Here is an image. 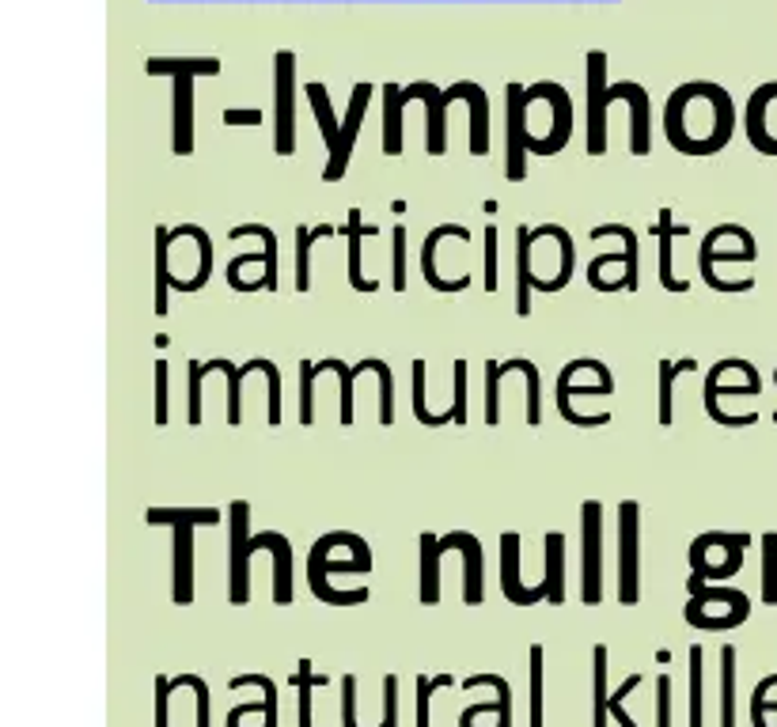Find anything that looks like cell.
<instances>
[{"label":"cell","mask_w":777,"mask_h":727,"mask_svg":"<svg viewBox=\"0 0 777 727\" xmlns=\"http://www.w3.org/2000/svg\"><path fill=\"white\" fill-rule=\"evenodd\" d=\"M228 523H232V554H228V599L232 607H246L251 602V554L254 549H270L277 576H273V602L285 607L293 602V546L285 535L266 530V535L251 538V504L232 501L228 508Z\"/></svg>","instance_id":"6da1fadb"},{"label":"cell","mask_w":777,"mask_h":727,"mask_svg":"<svg viewBox=\"0 0 777 727\" xmlns=\"http://www.w3.org/2000/svg\"><path fill=\"white\" fill-rule=\"evenodd\" d=\"M323 371H334L342 383V410H338V424H353V379L365 376V371H376L379 376V424H387L391 429L395 424V371L391 364L368 357L360 364H353L346 368L342 360H323V364H300V424H312L315 421V379L323 376Z\"/></svg>","instance_id":"7a4b0ae2"},{"label":"cell","mask_w":777,"mask_h":727,"mask_svg":"<svg viewBox=\"0 0 777 727\" xmlns=\"http://www.w3.org/2000/svg\"><path fill=\"white\" fill-rule=\"evenodd\" d=\"M421 602L426 607H437L440 602V557L448 549H459L466 561V583H463V602L466 607H479L485 599V580H482V569H485V554H482V542L471 535V530H452V535L437 538V535H421Z\"/></svg>","instance_id":"3957f363"},{"label":"cell","mask_w":777,"mask_h":727,"mask_svg":"<svg viewBox=\"0 0 777 727\" xmlns=\"http://www.w3.org/2000/svg\"><path fill=\"white\" fill-rule=\"evenodd\" d=\"M148 76H171V92H175V106H171V152L175 156H190L193 152V80L198 76H217L220 61L217 57H193V61H179V57H153L145 61Z\"/></svg>","instance_id":"277c9868"},{"label":"cell","mask_w":777,"mask_h":727,"mask_svg":"<svg viewBox=\"0 0 777 727\" xmlns=\"http://www.w3.org/2000/svg\"><path fill=\"white\" fill-rule=\"evenodd\" d=\"M145 523L156 527V523H167L175 530V588L171 599L179 607H190L193 602V530L198 527H217L220 512L217 508H148Z\"/></svg>","instance_id":"5b68a950"},{"label":"cell","mask_w":777,"mask_h":727,"mask_svg":"<svg viewBox=\"0 0 777 727\" xmlns=\"http://www.w3.org/2000/svg\"><path fill=\"white\" fill-rule=\"evenodd\" d=\"M618 602H641V504H618Z\"/></svg>","instance_id":"8992f818"},{"label":"cell","mask_w":777,"mask_h":727,"mask_svg":"<svg viewBox=\"0 0 777 727\" xmlns=\"http://www.w3.org/2000/svg\"><path fill=\"white\" fill-rule=\"evenodd\" d=\"M296 148V57L293 50L273 53V152L293 156Z\"/></svg>","instance_id":"52a82bcc"},{"label":"cell","mask_w":777,"mask_h":727,"mask_svg":"<svg viewBox=\"0 0 777 727\" xmlns=\"http://www.w3.org/2000/svg\"><path fill=\"white\" fill-rule=\"evenodd\" d=\"M580 602L596 607L603 602V504L585 501L580 508Z\"/></svg>","instance_id":"ba28073f"},{"label":"cell","mask_w":777,"mask_h":727,"mask_svg":"<svg viewBox=\"0 0 777 727\" xmlns=\"http://www.w3.org/2000/svg\"><path fill=\"white\" fill-rule=\"evenodd\" d=\"M527 87L508 84L505 87V118H508V133H505V175L508 182H524L527 179Z\"/></svg>","instance_id":"9c48e42d"},{"label":"cell","mask_w":777,"mask_h":727,"mask_svg":"<svg viewBox=\"0 0 777 727\" xmlns=\"http://www.w3.org/2000/svg\"><path fill=\"white\" fill-rule=\"evenodd\" d=\"M607 53L603 50H591L588 53V156H603L607 152Z\"/></svg>","instance_id":"30bf717a"},{"label":"cell","mask_w":777,"mask_h":727,"mask_svg":"<svg viewBox=\"0 0 777 727\" xmlns=\"http://www.w3.org/2000/svg\"><path fill=\"white\" fill-rule=\"evenodd\" d=\"M368 99H372V84H368V80L353 84L349 110H346V118H342L338 145L330 148V159H326V167H323V182H338L342 175H346L353 145H357V133H360V122H365V110H368Z\"/></svg>","instance_id":"8fae6325"},{"label":"cell","mask_w":777,"mask_h":727,"mask_svg":"<svg viewBox=\"0 0 777 727\" xmlns=\"http://www.w3.org/2000/svg\"><path fill=\"white\" fill-rule=\"evenodd\" d=\"M686 591H691V602H686V610H697V614H710V610H721L724 618H732L736 625L747 622L750 614V599L744 591L736 588H717V583H710L705 576H691L686 580Z\"/></svg>","instance_id":"7c38bea8"},{"label":"cell","mask_w":777,"mask_h":727,"mask_svg":"<svg viewBox=\"0 0 777 727\" xmlns=\"http://www.w3.org/2000/svg\"><path fill=\"white\" fill-rule=\"evenodd\" d=\"M630 103V152L633 156H649L652 148V126H649V92L638 84V80H618V84L607 87V103Z\"/></svg>","instance_id":"4fadbf2b"},{"label":"cell","mask_w":777,"mask_h":727,"mask_svg":"<svg viewBox=\"0 0 777 727\" xmlns=\"http://www.w3.org/2000/svg\"><path fill=\"white\" fill-rule=\"evenodd\" d=\"M501 596H505L512 607H535V602L550 599L546 583L524 588V580H519V535L516 530H505V535H501Z\"/></svg>","instance_id":"5bb4252c"},{"label":"cell","mask_w":777,"mask_h":727,"mask_svg":"<svg viewBox=\"0 0 777 727\" xmlns=\"http://www.w3.org/2000/svg\"><path fill=\"white\" fill-rule=\"evenodd\" d=\"M758 259V246H736V251H717V239L705 235L697 243V265H702V281L717 292H750L755 288V277H744V281H724L713 273L717 262H755Z\"/></svg>","instance_id":"9a60e30c"},{"label":"cell","mask_w":777,"mask_h":727,"mask_svg":"<svg viewBox=\"0 0 777 727\" xmlns=\"http://www.w3.org/2000/svg\"><path fill=\"white\" fill-rule=\"evenodd\" d=\"M444 239H471V232H466L463 224H437L432 232L426 235V243H421V277H426V285L429 288H437V292H466L471 288V277H440V270H437V246L444 243Z\"/></svg>","instance_id":"2e32d148"},{"label":"cell","mask_w":777,"mask_h":727,"mask_svg":"<svg viewBox=\"0 0 777 727\" xmlns=\"http://www.w3.org/2000/svg\"><path fill=\"white\" fill-rule=\"evenodd\" d=\"M410 99H426V106H429L426 148H429V156H444V110H448V103H455V92L452 87L440 92V87L429 84V80H418V84L402 87V103H410Z\"/></svg>","instance_id":"e0dca14e"},{"label":"cell","mask_w":777,"mask_h":727,"mask_svg":"<svg viewBox=\"0 0 777 727\" xmlns=\"http://www.w3.org/2000/svg\"><path fill=\"white\" fill-rule=\"evenodd\" d=\"M455 99H463L471 106V156H485L490 152V99H485V87L474 84V80H459L452 84Z\"/></svg>","instance_id":"ac0fdd59"},{"label":"cell","mask_w":777,"mask_h":727,"mask_svg":"<svg viewBox=\"0 0 777 727\" xmlns=\"http://www.w3.org/2000/svg\"><path fill=\"white\" fill-rule=\"evenodd\" d=\"M777 99V80L770 84H758L747 99V114H744V126H747V140L758 148L763 156H777V137L766 133V106Z\"/></svg>","instance_id":"d6986e66"},{"label":"cell","mask_w":777,"mask_h":727,"mask_svg":"<svg viewBox=\"0 0 777 727\" xmlns=\"http://www.w3.org/2000/svg\"><path fill=\"white\" fill-rule=\"evenodd\" d=\"M538 243L535 228L519 224L516 228V315H532V292H535V265H532V246Z\"/></svg>","instance_id":"ffe728a7"},{"label":"cell","mask_w":777,"mask_h":727,"mask_svg":"<svg viewBox=\"0 0 777 727\" xmlns=\"http://www.w3.org/2000/svg\"><path fill=\"white\" fill-rule=\"evenodd\" d=\"M535 239H554V243H558V251H561V270L554 273L550 281L538 277L535 288L538 292H561L573 281V273H577V243H573V235L565 232L561 224H538L535 228Z\"/></svg>","instance_id":"44dd1931"},{"label":"cell","mask_w":777,"mask_h":727,"mask_svg":"<svg viewBox=\"0 0 777 727\" xmlns=\"http://www.w3.org/2000/svg\"><path fill=\"white\" fill-rule=\"evenodd\" d=\"M657 235H660V285L668 292H686L683 277H675V265H671V251H675V239L679 235H691V228L686 224H675V217H671V209H660V220H657Z\"/></svg>","instance_id":"7402d4cb"},{"label":"cell","mask_w":777,"mask_h":727,"mask_svg":"<svg viewBox=\"0 0 777 727\" xmlns=\"http://www.w3.org/2000/svg\"><path fill=\"white\" fill-rule=\"evenodd\" d=\"M171 235L175 239H193L198 243V273L187 281H175V288L179 292H201L209 285V277H213V239H209L206 228H198V224H179V228H171Z\"/></svg>","instance_id":"603a6c76"},{"label":"cell","mask_w":777,"mask_h":727,"mask_svg":"<svg viewBox=\"0 0 777 727\" xmlns=\"http://www.w3.org/2000/svg\"><path fill=\"white\" fill-rule=\"evenodd\" d=\"M376 232L379 228L360 220V209H349L346 235H349V288L353 292H376L379 288V281L365 277V270H360V243H365V235H376Z\"/></svg>","instance_id":"cb8c5ba5"},{"label":"cell","mask_w":777,"mask_h":727,"mask_svg":"<svg viewBox=\"0 0 777 727\" xmlns=\"http://www.w3.org/2000/svg\"><path fill=\"white\" fill-rule=\"evenodd\" d=\"M543 565H546V572H543V583H546V591H550V599L546 602H565V535L561 530H550V535L543 538Z\"/></svg>","instance_id":"d4e9b609"},{"label":"cell","mask_w":777,"mask_h":727,"mask_svg":"<svg viewBox=\"0 0 777 727\" xmlns=\"http://www.w3.org/2000/svg\"><path fill=\"white\" fill-rule=\"evenodd\" d=\"M171 228H156V296H153V312L156 315H167V292H171L175 277H171Z\"/></svg>","instance_id":"484cf974"},{"label":"cell","mask_w":777,"mask_h":727,"mask_svg":"<svg viewBox=\"0 0 777 727\" xmlns=\"http://www.w3.org/2000/svg\"><path fill=\"white\" fill-rule=\"evenodd\" d=\"M338 228L334 224H315V228H296V292L312 288V246L315 239H330Z\"/></svg>","instance_id":"4316f807"},{"label":"cell","mask_w":777,"mask_h":727,"mask_svg":"<svg viewBox=\"0 0 777 727\" xmlns=\"http://www.w3.org/2000/svg\"><path fill=\"white\" fill-rule=\"evenodd\" d=\"M402 87L387 84L384 87V152L402 156Z\"/></svg>","instance_id":"83f0119b"},{"label":"cell","mask_w":777,"mask_h":727,"mask_svg":"<svg viewBox=\"0 0 777 727\" xmlns=\"http://www.w3.org/2000/svg\"><path fill=\"white\" fill-rule=\"evenodd\" d=\"M607 235L626 239V254H630V262H626L622 281H626V288H630V292H638V288H641V251H638V232H633V228H626V224H599V228H591V239H607Z\"/></svg>","instance_id":"f1b7e54d"},{"label":"cell","mask_w":777,"mask_h":727,"mask_svg":"<svg viewBox=\"0 0 777 727\" xmlns=\"http://www.w3.org/2000/svg\"><path fill=\"white\" fill-rule=\"evenodd\" d=\"M304 95H307V103H312L315 118H319V133H323V140H326V152H330V148L338 145V129H342V122L334 118L330 92H326L319 80H312V84H304Z\"/></svg>","instance_id":"f546056e"},{"label":"cell","mask_w":777,"mask_h":727,"mask_svg":"<svg viewBox=\"0 0 777 727\" xmlns=\"http://www.w3.org/2000/svg\"><path fill=\"white\" fill-rule=\"evenodd\" d=\"M697 364L694 360H660V405H657V421L671 429L675 424V394H671V387H675V376H683V371H694Z\"/></svg>","instance_id":"4dcf8cb0"},{"label":"cell","mask_w":777,"mask_h":727,"mask_svg":"<svg viewBox=\"0 0 777 727\" xmlns=\"http://www.w3.org/2000/svg\"><path fill=\"white\" fill-rule=\"evenodd\" d=\"M721 727H736V649H721Z\"/></svg>","instance_id":"1f68e13d"},{"label":"cell","mask_w":777,"mask_h":727,"mask_svg":"<svg viewBox=\"0 0 777 727\" xmlns=\"http://www.w3.org/2000/svg\"><path fill=\"white\" fill-rule=\"evenodd\" d=\"M232 239H243V235H259L262 243H266V270H262L259 285L262 288H277V235H273V228L266 224H240L228 232Z\"/></svg>","instance_id":"d6a6232c"},{"label":"cell","mask_w":777,"mask_h":727,"mask_svg":"<svg viewBox=\"0 0 777 727\" xmlns=\"http://www.w3.org/2000/svg\"><path fill=\"white\" fill-rule=\"evenodd\" d=\"M326 675H315V663L307 660H300L296 663V689H300V727H315L312 724V689H319V686H326Z\"/></svg>","instance_id":"836d02e7"},{"label":"cell","mask_w":777,"mask_h":727,"mask_svg":"<svg viewBox=\"0 0 777 727\" xmlns=\"http://www.w3.org/2000/svg\"><path fill=\"white\" fill-rule=\"evenodd\" d=\"M209 371H220V376L228 379V424H235L240 429L243 424V410H240V383H243V368L232 360H209L206 364V376Z\"/></svg>","instance_id":"e575fe53"},{"label":"cell","mask_w":777,"mask_h":727,"mask_svg":"<svg viewBox=\"0 0 777 727\" xmlns=\"http://www.w3.org/2000/svg\"><path fill=\"white\" fill-rule=\"evenodd\" d=\"M413 417H418V424H426V429H440V424H452L455 413H429L426 410V360H413Z\"/></svg>","instance_id":"d590c367"},{"label":"cell","mask_w":777,"mask_h":727,"mask_svg":"<svg viewBox=\"0 0 777 727\" xmlns=\"http://www.w3.org/2000/svg\"><path fill=\"white\" fill-rule=\"evenodd\" d=\"M543 675H546V649H543V644H532V727H546Z\"/></svg>","instance_id":"8d00e7d4"},{"label":"cell","mask_w":777,"mask_h":727,"mask_svg":"<svg viewBox=\"0 0 777 727\" xmlns=\"http://www.w3.org/2000/svg\"><path fill=\"white\" fill-rule=\"evenodd\" d=\"M482 686H490L493 694L501 697L497 727H512V686L501 675H471V678H463V689H482Z\"/></svg>","instance_id":"74e56055"},{"label":"cell","mask_w":777,"mask_h":727,"mask_svg":"<svg viewBox=\"0 0 777 727\" xmlns=\"http://www.w3.org/2000/svg\"><path fill=\"white\" fill-rule=\"evenodd\" d=\"M763 602L766 607H777V535H763Z\"/></svg>","instance_id":"f35d334b"},{"label":"cell","mask_w":777,"mask_h":727,"mask_svg":"<svg viewBox=\"0 0 777 727\" xmlns=\"http://www.w3.org/2000/svg\"><path fill=\"white\" fill-rule=\"evenodd\" d=\"M232 689H243V686H259L262 694V702H266V716H262V727H277V686H273V678L266 675H235L232 682H228Z\"/></svg>","instance_id":"ab89813d"},{"label":"cell","mask_w":777,"mask_h":727,"mask_svg":"<svg viewBox=\"0 0 777 727\" xmlns=\"http://www.w3.org/2000/svg\"><path fill=\"white\" fill-rule=\"evenodd\" d=\"M591 660H596V727H607L611 720V713H607V702H611V694H607V644H596Z\"/></svg>","instance_id":"60d3db41"},{"label":"cell","mask_w":777,"mask_h":727,"mask_svg":"<svg viewBox=\"0 0 777 727\" xmlns=\"http://www.w3.org/2000/svg\"><path fill=\"white\" fill-rule=\"evenodd\" d=\"M485 424H501V360H485Z\"/></svg>","instance_id":"b9f144b4"},{"label":"cell","mask_w":777,"mask_h":727,"mask_svg":"<svg viewBox=\"0 0 777 727\" xmlns=\"http://www.w3.org/2000/svg\"><path fill=\"white\" fill-rule=\"evenodd\" d=\"M455 686L452 675H418V727H429V705H432V694L437 689H448Z\"/></svg>","instance_id":"7bdbcfd3"},{"label":"cell","mask_w":777,"mask_h":727,"mask_svg":"<svg viewBox=\"0 0 777 727\" xmlns=\"http://www.w3.org/2000/svg\"><path fill=\"white\" fill-rule=\"evenodd\" d=\"M201 379H206V364L201 360H190L187 364V387H190V394H187V424L190 429H198L201 424Z\"/></svg>","instance_id":"ee69618b"},{"label":"cell","mask_w":777,"mask_h":727,"mask_svg":"<svg viewBox=\"0 0 777 727\" xmlns=\"http://www.w3.org/2000/svg\"><path fill=\"white\" fill-rule=\"evenodd\" d=\"M171 686L175 689H193V697H198V727H209L213 720H209V682L201 678V675H179V678H171Z\"/></svg>","instance_id":"f6af8a7d"},{"label":"cell","mask_w":777,"mask_h":727,"mask_svg":"<svg viewBox=\"0 0 777 727\" xmlns=\"http://www.w3.org/2000/svg\"><path fill=\"white\" fill-rule=\"evenodd\" d=\"M774 689H770V675L755 686V694H750V724L755 727H770L766 724V713H777V702H774Z\"/></svg>","instance_id":"bcb514c9"},{"label":"cell","mask_w":777,"mask_h":727,"mask_svg":"<svg viewBox=\"0 0 777 727\" xmlns=\"http://www.w3.org/2000/svg\"><path fill=\"white\" fill-rule=\"evenodd\" d=\"M691 727H702V644L691 649Z\"/></svg>","instance_id":"7dc6e473"},{"label":"cell","mask_w":777,"mask_h":727,"mask_svg":"<svg viewBox=\"0 0 777 727\" xmlns=\"http://www.w3.org/2000/svg\"><path fill=\"white\" fill-rule=\"evenodd\" d=\"M391 285L395 292L406 288V228L395 224L391 232Z\"/></svg>","instance_id":"c3c4849f"},{"label":"cell","mask_w":777,"mask_h":727,"mask_svg":"<svg viewBox=\"0 0 777 727\" xmlns=\"http://www.w3.org/2000/svg\"><path fill=\"white\" fill-rule=\"evenodd\" d=\"M638 686H641V675H630V678H626L622 686H618L615 694H611V702H607V713H611L622 727H638V724L630 720V713H626V697H630Z\"/></svg>","instance_id":"681fc988"},{"label":"cell","mask_w":777,"mask_h":727,"mask_svg":"<svg viewBox=\"0 0 777 727\" xmlns=\"http://www.w3.org/2000/svg\"><path fill=\"white\" fill-rule=\"evenodd\" d=\"M262 376L270 379V429L281 424V371L273 360H262Z\"/></svg>","instance_id":"f907efd6"},{"label":"cell","mask_w":777,"mask_h":727,"mask_svg":"<svg viewBox=\"0 0 777 727\" xmlns=\"http://www.w3.org/2000/svg\"><path fill=\"white\" fill-rule=\"evenodd\" d=\"M167 379H171V364L156 360V417H153V421L160 424V429L167 424V417H171V413H167Z\"/></svg>","instance_id":"816d5d0a"},{"label":"cell","mask_w":777,"mask_h":727,"mask_svg":"<svg viewBox=\"0 0 777 727\" xmlns=\"http://www.w3.org/2000/svg\"><path fill=\"white\" fill-rule=\"evenodd\" d=\"M379 727H399V678H384V724Z\"/></svg>","instance_id":"f5cc1de1"},{"label":"cell","mask_w":777,"mask_h":727,"mask_svg":"<svg viewBox=\"0 0 777 727\" xmlns=\"http://www.w3.org/2000/svg\"><path fill=\"white\" fill-rule=\"evenodd\" d=\"M497 288V228L485 224V292Z\"/></svg>","instance_id":"db71d44e"},{"label":"cell","mask_w":777,"mask_h":727,"mask_svg":"<svg viewBox=\"0 0 777 727\" xmlns=\"http://www.w3.org/2000/svg\"><path fill=\"white\" fill-rule=\"evenodd\" d=\"M342 727H357V675L342 678Z\"/></svg>","instance_id":"11a10c76"},{"label":"cell","mask_w":777,"mask_h":727,"mask_svg":"<svg viewBox=\"0 0 777 727\" xmlns=\"http://www.w3.org/2000/svg\"><path fill=\"white\" fill-rule=\"evenodd\" d=\"M455 405H452V413H455V424H466V360H455Z\"/></svg>","instance_id":"9f6ffc18"},{"label":"cell","mask_w":777,"mask_h":727,"mask_svg":"<svg viewBox=\"0 0 777 727\" xmlns=\"http://www.w3.org/2000/svg\"><path fill=\"white\" fill-rule=\"evenodd\" d=\"M657 727H671V678H657Z\"/></svg>","instance_id":"6f0895ef"},{"label":"cell","mask_w":777,"mask_h":727,"mask_svg":"<svg viewBox=\"0 0 777 727\" xmlns=\"http://www.w3.org/2000/svg\"><path fill=\"white\" fill-rule=\"evenodd\" d=\"M175 694L171 678L167 675H156V727H167V697Z\"/></svg>","instance_id":"680465c9"},{"label":"cell","mask_w":777,"mask_h":727,"mask_svg":"<svg viewBox=\"0 0 777 727\" xmlns=\"http://www.w3.org/2000/svg\"><path fill=\"white\" fill-rule=\"evenodd\" d=\"M262 118H266L262 110H232V106L224 110V126H262Z\"/></svg>","instance_id":"91938a15"},{"label":"cell","mask_w":777,"mask_h":727,"mask_svg":"<svg viewBox=\"0 0 777 727\" xmlns=\"http://www.w3.org/2000/svg\"><path fill=\"white\" fill-rule=\"evenodd\" d=\"M774 383H777V371H774ZM774 424H777V413H774Z\"/></svg>","instance_id":"94428289"}]
</instances>
